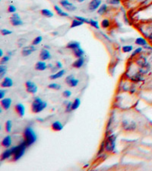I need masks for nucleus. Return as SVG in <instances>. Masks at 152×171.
Returning a JSON list of instances; mask_svg holds the SVG:
<instances>
[{
	"label": "nucleus",
	"mask_w": 152,
	"mask_h": 171,
	"mask_svg": "<svg viewBox=\"0 0 152 171\" xmlns=\"http://www.w3.org/2000/svg\"><path fill=\"white\" fill-rule=\"evenodd\" d=\"M110 25V21L108 19H104L101 22V23H100V26L104 29L108 28Z\"/></svg>",
	"instance_id": "obj_31"
},
{
	"label": "nucleus",
	"mask_w": 152,
	"mask_h": 171,
	"mask_svg": "<svg viewBox=\"0 0 152 171\" xmlns=\"http://www.w3.org/2000/svg\"><path fill=\"white\" fill-rule=\"evenodd\" d=\"M47 65H48V68H49L50 69H51V68L52 67V66H53V65H52V64H48Z\"/></svg>",
	"instance_id": "obj_50"
},
{
	"label": "nucleus",
	"mask_w": 152,
	"mask_h": 171,
	"mask_svg": "<svg viewBox=\"0 0 152 171\" xmlns=\"http://www.w3.org/2000/svg\"><path fill=\"white\" fill-rule=\"evenodd\" d=\"M0 57H4V56H3V50H2V49H0Z\"/></svg>",
	"instance_id": "obj_48"
},
{
	"label": "nucleus",
	"mask_w": 152,
	"mask_h": 171,
	"mask_svg": "<svg viewBox=\"0 0 152 171\" xmlns=\"http://www.w3.org/2000/svg\"><path fill=\"white\" fill-rule=\"evenodd\" d=\"M51 54H50V51L46 49V48H43L41 50H40V60L46 61V60H50L51 59Z\"/></svg>",
	"instance_id": "obj_11"
},
{
	"label": "nucleus",
	"mask_w": 152,
	"mask_h": 171,
	"mask_svg": "<svg viewBox=\"0 0 152 171\" xmlns=\"http://www.w3.org/2000/svg\"><path fill=\"white\" fill-rule=\"evenodd\" d=\"M107 2L110 5H118L120 4V0H107Z\"/></svg>",
	"instance_id": "obj_43"
},
{
	"label": "nucleus",
	"mask_w": 152,
	"mask_h": 171,
	"mask_svg": "<svg viewBox=\"0 0 152 171\" xmlns=\"http://www.w3.org/2000/svg\"><path fill=\"white\" fill-rule=\"evenodd\" d=\"M42 40H43V37H42L41 36H38V37H35L34 40H33L32 44H33V45H34V46L39 45L40 43L42 42Z\"/></svg>",
	"instance_id": "obj_35"
},
{
	"label": "nucleus",
	"mask_w": 152,
	"mask_h": 171,
	"mask_svg": "<svg viewBox=\"0 0 152 171\" xmlns=\"http://www.w3.org/2000/svg\"><path fill=\"white\" fill-rule=\"evenodd\" d=\"M107 8H108V6H107L106 4L101 5L100 8L98 9V14H99L100 15H104L106 12V11H107Z\"/></svg>",
	"instance_id": "obj_26"
},
{
	"label": "nucleus",
	"mask_w": 152,
	"mask_h": 171,
	"mask_svg": "<svg viewBox=\"0 0 152 171\" xmlns=\"http://www.w3.org/2000/svg\"><path fill=\"white\" fill-rule=\"evenodd\" d=\"M52 35H57L58 34V32H53V33H52Z\"/></svg>",
	"instance_id": "obj_52"
},
{
	"label": "nucleus",
	"mask_w": 152,
	"mask_h": 171,
	"mask_svg": "<svg viewBox=\"0 0 152 171\" xmlns=\"http://www.w3.org/2000/svg\"><path fill=\"white\" fill-rule=\"evenodd\" d=\"M1 34L3 36H8V35H10L12 34V31L10 30H8V29H2L1 30Z\"/></svg>",
	"instance_id": "obj_40"
},
{
	"label": "nucleus",
	"mask_w": 152,
	"mask_h": 171,
	"mask_svg": "<svg viewBox=\"0 0 152 171\" xmlns=\"http://www.w3.org/2000/svg\"><path fill=\"white\" fill-rule=\"evenodd\" d=\"M23 139L29 147V146H31L36 142L37 136L36 132H34V130L30 126H28L24 129V132H23Z\"/></svg>",
	"instance_id": "obj_2"
},
{
	"label": "nucleus",
	"mask_w": 152,
	"mask_h": 171,
	"mask_svg": "<svg viewBox=\"0 0 152 171\" xmlns=\"http://www.w3.org/2000/svg\"><path fill=\"white\" fill-rule=\"evenodd\" d=\"M142 50H143V48L141 47V46H139V47H138L137 49H135V50L133 51L132 53V57H135V56H137L138 54H139Z\"/></svg>",
	"instance_id": "obj_38"
},
{
	"label": "nucleus",
	"mask_w": 152,
	"mask_h": 171,
	"mask_svg": "<svg viewBox=\"0 0 152 171\" xmlns=\"http://www.w3.org/2000/svg\"><path fill=\"white\" fill-rule=\"evenodd\" d=\"M89 24H90V25H91V26L93 27L94 28L98 29V30H99V29H100V26H99V23H98V21H96V20L90 19Z\"/></svg>",
	"instance_id": "obj_34"
},
{
	"label": "nucleus",
	"mask_w": 152,
	"mask_h": 171,
	"mask_svg": "<svg viewBox=\"0 0 152 171\" xmlns=\"http://www.w3.org/2000/svg\"><path fill=\"white\" fill-rule=\"evenodd\" d=\"M15 112L17 113V114L20 117H23L25 114V107L22 104H17L15 106Z\"/></svg>",
	"instance_id": "obj_13"
},
{
	"label": "nucleus",
	"mask_w": 152,
	"mask_h": 171,
	"mask_svg": "<svg viewBox=\"0 0 152 171\" xmlns=\"http://www.w3.org/2000/svg\"><path fill=\"white\" fill-rule=\"evenodd\" d=\"M37 50L36 47H35L34 45H30V46H24L23 47L22 50V54L23 57H28L30 54H32L33 53L35 52Z\"/></svg>",
	"instance_id": "obj_8"
},
{
	"label": "nucleus",
	"mask_w": 152,
	"mask_h": 171,
	"mask_svg": "<svg viewBox=\"0 0 152 171\" xmlns=\"http://www.w3.org/2000/svg\"><path fill=\"white\" fill-rule=\"evenodd\" d=\"M116 136L114 135H112L108 137V139L105 143V150L107 152H112L115 149L116 146Z\"/></svg>",
	"instance_id": "obj_4"
},
{
	"label": "nucleus",
	"mask_w": 152,
	"mask_h": 171,
	"mask_svg": "<svg viewBox=\"0 0 152 171\" xmlns=\"http://www.w3.org/2000/svg\"><path fill=\"white\" fill-rule=\"evenodd\" d=\"M122 52L125 53H130L132 51L133 46L131 45L124 46L122 47Z\"/></svg>",
	"instance_id": "obj_32"
},
{
	"label": "nucleus",
	"mask_w": 152,
	"mask_h": 171,
	"mask_svg": "<svg viewBox=\"0 0 152 171\" xmlns=\"http://www.w3.org/2000/svg\"><path fill=\"white\" fill-rule=\"evenodd\" d=\"M63 96L65 98H69L72 96V92L69 90H65L63 92Z\"/></svg>",
	"instance_id": "obj_42"
},
{
	"label": "nucleus",
	"mask_w": 152,
	"mask_h": 171,
	"mask_svg": "<svg viewBox=\"0 0 152 171\" xmlns=\"http://www.w3.org/2000/svg\"><path fill=\"white\" fill-rule=\"evenodd\" d=\"M75 18L79 20V21L84 22V23H86V24H89L90 19H87V18H86L81 17V16H75Z\"/></svg>",
	"instance_id": "obj_36"
},
{
	"label": "nucleus",
	"mask_w": 152,
	"mask_h": 171,
	"mask_svg": "<svg viewBox=\"0 0 152 171\" xmlns=\"http://www.w3.org/2000/svg\"><path fill=\"white\" fill-rule=\"evenodd\" d=\"M72 102H71V101L68 102L67 104L65 105V112H67V113H70L71 111H72Z\"/></svg>",
	"instance_id": "obj_39"
},
{
	"label": "nucleus",
	"mask_w": 152,
	"mask_h": 171,
	"mask_svg": "<svg viewBox=\"0 0 152 171\" xmlns=\"http://www.w3.org/2000/svg\"><path fill=\"white\" fill-rule=\"evenodd\" d=\"M72 53L74 55V57L76 58H81L83 57V56L85 55V51L83 50L82 48H77L75 50H72Z\"/></svg>",
	"instance_id": "obj_22"
},
{
	"label": "nucleus",
	"mask_w": 152,
	"mask_h": 171,
	"mask_svg": "<svg viewBox=\"0 0 152 171\" xmlns=\"http://www.w3.org/2000/svg\"><path fill=\"white\" fill-rule=\"evenodd\" d=\"M84 24H85L84 22H81V21H79V20L75 18V19L72 20V24H71L70 28H76V27L81 26V25H83Z\"/></svg>",
	"instance_id": "obj_27"
},
{
	"label": "nucleus",
	"mask_w": 152,
	"mask_h": 171,
	"mask_svg": "<svg viewBox=\"0 0 152 171\" xmlns=\"http://www.w3.org/2000/svg\"><path fill=\"white\" fill-rule=\"evenodd\" d=\"M37 120L38 122H40V123H42V122H44V119H40V118H37Z\"/></svg>",
	"instance_id": "obj_49"
},
{
	"label": "nucleus",
	"mask_w": 152,
	"mask_h": 171,
	"mask_svg": "<svg viewBox=\"0 0 152 171\" xmlns=\"http://www.w3.org/2000/svg\"><path fill=\"white\" fill-rule=\"evenodd\" d=\"M13 80L9 77H5L1 82V87L2 88H8L13 86Z\"/></svg>",
	"instance_id": "obj_12"
},
{
	"label": "nucleus",
	"mask_w": 152,
	"mask_h": 171,
	"mask_svg": "<svg viewBox=\"0 0 152 171\" xmlns=\"http://www.w3.org/2000/svg\"><path fill=\"white\" fill-rule=\"evenodd\" d=\"M41 14L44 15V17L48 18H52V17H53V15H54L53 12H52L51 10H50V9H42V10H41Z\"/></svg>",
	"instance_id": "obj_24"
},
{
	"label": "nucleus",
	"mask_w": 152,
	"mask_h": 171,
	"mask_svg": "<svg viewBox=\"0 0 152 171\" xmlns=\"http://www.w3.org/2000/svg\"><path fill=\"white\" fill-rule=\"evenodd\" d=\"M84 64H85V58L84 57L77 58V59L72 63V67L75 68V69H80L84 65Z\"/></svg>",
	"instance_id": "obj_18"
},
{
	"label": "nucleus",
	"mask_w": 152,
	"mask_h": 171,
	"mask_svg": "<svg viewBox=\"0 0 152 171\" xmlns=\"http://www.w3.org/2000/svg\"><path fill=\"white\" fill-rule=\"evenodd\" d=\"M48 68L47 64L44 62V61L41 60L39 61V62H37L36 64H35V69L37 70V71H45L46 69Z\"/></svg>",
	"instance_id": "obj_16"
},
{
	"label": "nucleus",
	"mask_w": 152,
	"mask_h": 171,
	"mask_svg": "<svg viewBox=\"0 0 152 171\" xmlns=\"http://www.w3.org/2000/svg\"><path fill=\"white\" fill-rule=\"evenodd\" d=\"M7 71V66L6 65H2L0 64V78H4L5 74Z\"/></svg>",
	"instance_id": "obj_28"
},
{
	"label": "nucleus",
	"mask_w": 152,
	"mask_h": 171,
	"mask_svg": "<svg viewBox=\"0 0 152 171\" xmlns=\"http://www.w3.org/2000/svg\"><path fill=\"white\" fill-rule=\"evenodd\" d=\"M56 65L58 67V69H59V70L62 69V68H63V64H62L61 62H59V61H57L56 63Z\"/></svg>",
	"instance_id": "obj_46"
},
{
	"label": "nucleus",
	"mask_w": 152,
	"mask_h": 171,
	"mask_svg": "<svg viewBox=\"0 0 152 171\" xmlns=\"http://www.w3.org/2000/svg\"><path fill=\"white\" fill-rule=\"evenodd\" d=\"M54 9L55 11H56V12L57 13V15H59L61 17H69V15L68 12L63 11V9H61L59 6H58V5H55Z\"/></svg>",
	"instance_id": "obj_23"
},
{
	"label": "nucleus",
	"mask_w": 152,
	"mask_h": 171,
	"mask_svg": "<svg viewBox=\"0 0 152 171\" xmlns=\"http://www.w3.org/2000/svg\"><path fill=\"white\" fill-rule=\"evenodd\" d=\"M63 123L59 121H55L53 122L51 125V128L55 132H60L63 129Z\"/></svg>",
	"instance_id": "obj_17"
},
{
	"label": "nucleus",
	"mask_w": 152,
	"mask_h": 171,
	"mask_svg": "<svg viewBox=\"0 0 152 171\" xmlns=\"http://www.w3.org/2000/svg\"><path fill=\"white\" fill-rule=\"evenodd\" d=\"M28 147V146L26 144V142L23 140V141L20 143L19 145L13 146L11 147V152H12V159H13L14 161H17L23 157Z\"/></svg>",
	"instance_id": "obj_1"
},
{
	"label": "nucleus",
	"mask_w": 152,
	"mask_h": 171,
	"mask_svg": "<svg viewBox=\"0 0 152 171\" xmlns=\"http://www.w3.org/2000/svg\"><path fill=\"white\" fill-rule=\"evenodd\" d=\"M48 88L50 89H52V90H55V91H59V90L62 88L61 85L57 84V83H51V84L48 85Z\"/></svg>",
	"instance_id": "obj_30"
},
{
	"label": "nucleus",
	"mask_w": 152,
	"mask_h": 171,
	"mask_svg": "<svg viewBox=\"0 0 152 171\" xmlns=\"http://www.w3.org/2000/svg\"><path fill=\"white\" fill-rule=\"evenodd\" d=\"M9 60H10V57L6 55V56L2 57V59H1V64H2V65H6V63Z\"/></svg>",
	"instance_id": "obj_37"
},
{
	"label": "nucleus",
	"mask_w": 152,
	"mask_h": 171,
	"mask_svg": "<svg viewBox=\"0 0 152 171\" xmlns=\"http://www.w3.org/2000/svg\"><path fill=\"white\" fill-rule=\"evenodd\" d=\"M60 4L63 6V9H65L68 11H74L76 10L75 5L69 2L68 0H62V1H60Z\"/></svg>",
	"instance_id": "obj_7"
},
{
	"label": "nucleus",
	"mask_w": 152,
	"mask_h": 171,
	"mask_svg": "<svg viewBox=\"0 0 152 171\" xmlns=\"http://www.w3.org/2000/svg\"><path fill=\"white\" fill-rule=\"evenodd\" d=\"M81 47V44L78 41H70L67 43V45H66V48L67 49H69V50H74L77 48Z\"/></svg>",
	"instance_id": "obj_21"
},
{
	"label": "nucleus",
	"mask_w": 152,
	"mask_h": 171,
	"mask_svg": "<svg viewBox=\"0 0 152 171\" xmlns=\"http://www.w3.org/2000/svg\"><path fill=\"white\" fill-rule=\"evenodd\" d=\"M81 105V100L79 98H75V100L72 102V110H75L80 106Z\"/></svg>",
	"instance_id": "obj_29"
},
{
	"label": "nucleus",
	"mask_w": 152,
	"mask_h": 171,
	"mask_svg": "<svg viewBox=\"0 0 152 171\" xmlns=\"http://www.w3.org/2000/svg\"><path fill=\"white\" fill-rule=\"evenodd\" d=\"M25 88L28 93L31 94H35L37 92L38 88L37 85L34 82H33L31 81H28L25 83Z\"/></svg>",
	"instance_id": "obj_5"
},
{
	"label": "nucleus",
	"mask_w": 152,
	"mask_h": 171,
	"mask_svg": "<svg viewBox=\"0 0 152 171\" xmlns=\"http://www.w3.org/2000/svg\"><path fill=\"white\" fill-rule=\"evenodd\" d=\"M5 93H6V91H4V90H0V98L1 99H3L5 98Z\"/></svg>",
	"instance_id": "obj_45"
},
{
	"label": "nucleus",
	"mask_w": 152,
	"mask_h": 171,
	"mask_svg": "<svg viewBox=\"0 0 152 171\" xmlns=\"http://www.w3.org/2000/svg\"><path fill=\"white\" fill-rule=\"evenodd\" d=\"M101 3H102L101 0H91V2H90L88 5V9L90 11H96L100 8Z\"/></svg>",
	"instance_id": "obj_10"
},
{
	"label": "nucleus",
	"mask_w": 152,
	"mask_h": 171,
	"mask_svg": "<svg viewBox=\"0 0 152 171\" xmlns=\"http://www.w3.org/2000/svg\"><path fill=\"white\" fill-rule=\"evenodd\" d=\"M11 103H12V100L9 98H3V99L1 100V102H0L2 107L4 109V110H8L11 107Z\"/></svg>",
	"instance_id": "obj_14"
},
{
	"label": "nucleus",
	"mask_w": 152,
	"mask_h": 171,
	"mask_svg": "<svg viewBox=\"0 0 152 171\" xmlns=\"http://www.w3.org/2000/svg\"><path fill=\"white\" fill-rule=\"evenodd\" d=\"M135 43L136 45H139L140 46H147V43H148L145 39H144L143 37H141L136 38Z\"/></svg>",
	"instance_id": "obj_25"
},
{
	"label": "nucleus",
	"mask_w": 152,
	"mask_h": 171,
	"mask_svg": "<svg viewBox=\"0 0 152 171\" xmlns=\"http://www.w3.org/2000/svg\"><path fill=\"white\" fill-rule=\"evenodd\" d=\"M5 131H6L8 133L11 132V128H12V123H11V120H8L5 123Z\"/></svg>",
	"instance_id": "obj_33"
},
{
	"label": "nucleus",
	"mask_w": 152,
	"mask_h": 171,
	"mask_svg": "<svg viewBox=\"0 0 152 171\" xmlns=\"http://www.w3.org/2000/svg\"><path fill=\"white\" fill-rule=\"evenodd\" d=\"M11 157H12V152H11V148H8L5 151L2 152V154H1V160L3 161L5 160H7V159H9Z\"/></svg>",
	"instance_id": "obj_20"
},
{
	"label": "nucleus",
	"mask_w": 152,
	"mask_h": 171,
	"mask_svg": "<svg viewBox=\"0 0 152 171\" xmlns=\"http://www.w3.org/2000/svg\"><path fill=\"white\" fill-rule=\"evenodd\" d=\"M1 144H2V147H5V148L10 147L11 146V144H12L11 137L10 136V135H6L5 137H4V139H2Z\"/></svg>",
	"instance_id": "obj_15"
},
{
	"label": "nucleus",
	"mask_w": 152,
	"mask_h": 171,
	"mask_svg": "<svg viewBox=\"0 0 152 171\" xmlns=\"http://www.w3.org/2000/svg\"><path fill=\"white\" fill-rule=\"evenodd\" d=\"M47 106V103L41 100L39 97H35L31 104V111L34 113H40L44 110Z\"/></svg>",
	"instance_id": "obj_3"
},
{
	"label": "nucleus",
	"mask_w": 152,
	"mask_h": 171,
	"mask_svg": "<svg viewBox=\"0 0 152 171\" xmlns=\"http://www.w3.org/2000/svg\"><path fill=\"white\" fill-rule=\"evenodd\" d=\"M16 10H17L16 7H15V5H10L9 6V8H8V11H9V13L14 14L15 11H16Z\"/></svg>",
	"instance_id": "obj_41"
},
{
	"label": "nucleus",
	"mask_w": 152,
	"mask_h": 171,
	"mask_svg": "<svg viewBox=\"0 0 152 171\" xmlns=\"http://www.w3.org/2000/svg\"><path fill=\"white\" fill-rule=\"evenodd\" d=\"M75 1H76V2H85V0H75Z\"/></svg>",
	"instance_id": "obj_51"
},
{
	"label": "nucleus",
	"mask_w": 152,
	"mask_h": 171,
	"mask_svg": "<svg viewBox=\"0 0 152 171\" xmlns=\"http://www.w3.org/2000/svg\"><path fill=\"white\" fill-rule=\"evenodd\" d=\"M59 69H58V67H57L56 65H53L51 69H50V71L52 72V74L56 73V72H57V71H59Z\"/></svg>",
	"instance_id": "obj_44"
},
{
	"label": "nucleus",
	"mask_w": 152,
	"mask_h": 171,
	"mask_svg": "<svg viewBox=\"0 0 152 171\" xmlns=\"http://www.w3.org/2000/svg\"><path fill=\"white\" fill-rule=\"evenodd\" d=\"M7 55H8V56H9V57H11V56L13 55V53L11 52V51H9V52L7 53Z\"/></svg>",
	"instance_id": "obj_47"
},
{
	"label": "nucleus",
	"mask_w": 152,
	"mask_h": 171,
	"mask_svg": "<svg viewBox=\"0 0 152 171\" xmlns=\"http://www.w3.org/2000/svg\"><path fill=\"white\" fill-rule=\"evenodd\" d=\"M65 83L71 88H75V87H76L78 85L79 80L75 78L74 75H70L67 76L66 78H65Z\"/></svg>",
	"instance_id": "obj_9"
},
{
	"label": "nucleus",
	"mask_w": 152,
	"mask_h": 171,
	"mask_svg": "<svg viewBox=\"0 0 152 171\" xmlns=\"http://www.w3.org/2000/svg\"><path fill=\"white\" fill-rule=\"evenodd\" d=\"M10 22H11V24H12V26L14 27L22 26L24 24L23 21L20 17V15L17 13L12 14L11 17L10 18Z\"/></svg>",
	"instance_id": "obj_6"
},
{
	"label": "nucleus",
	"mask_w": 152,
	"mask_h": 171,
	"mask_svg": "<svg viewBox=\"0 0 152 171\" xmlns=\"http://www.w3.org/2000/svg\"><path fill=\"white\" fill-rule=\"evenodd\" d=\"M65 74V70L60 69L57 71V72H56V73L52 74V75L50 76V79H51V80H56V79L62 78Z\"/></svg>",
	"instance_id": "obj_19"
}]
</instances>
